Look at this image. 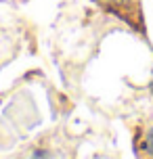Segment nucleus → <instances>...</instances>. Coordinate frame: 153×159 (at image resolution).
<instances>
[{
  "mask_svg": "<svg viewBox=\"0 0 153 159\" xmlns=\"http://www.w3.org/2000/svg\"><path fill=\"white\" fill-rule=\"evenodd\" d=\"M143 151H145L147 155H151V157H153V128L145 134V140H143Z\"/></svg>",
  "mask_w": 153,
  "mask_h": 159,
  "instance_id": "f257e3e1",
  "label": "nucleus"
},
{
  "mask_svg": "<svg viewBox=\"0 0 153 159\" xmlns=\"http://www.w3.org/2000/svg\"><path fill=\"white\" fill-rule=\"evenodd\" d=\"M34 157H49V153H44V151H36V153H34Z\"/></svg>",
  "mask_w": 153,
  "mask_h": 159,
  "instance_id": "f03ea898",
  "label": "nucleus"
},
{
  "mask_svg": "<svg viewBox=\"0 0 153 159\" xmlns=\"http://www.w3.org/2000/svg\"><path fill=\"white\" fill-rule=\"evenodd\" d=\"M107 2H124V0H107Z\"/></svg>",
  "mask_w": 153,
  "mask_h": 159,
  "instance_id": "7ed1b4c3",
  "label": "nucleus"
},
{
  "mask_svg": "<svg viewBox=\"0 0 153 159\" xmlns=\"http://www.w3.org/2000/svg\"><path fill=\"white\" fill-rule=\"evenodd\" d=\"M151 94H153V80H151Z\"/></svg>",
  "mask_w": 153,
  "mask_h": 159,
  "instance_id": "20e7f679",
  "label": "nucleus"
}]
</instances>
